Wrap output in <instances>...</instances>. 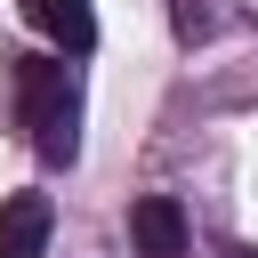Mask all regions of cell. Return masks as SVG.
<instances>
[{
  "mask_svg": "<svg viewBox=\"0 0 258 258\" xmlns=\"http://www.w3.org/2000/svg\"><path fill=\"white\" fill-rule=\"evenodd\" d=\"M16 8H24V24L48 32L64 56H89V48H97V16H89V0H16Z\"/></svg>",
  "mask_w": 258,
  "mask_h": 258,
  "instance_id": "cell-4",
  "label": "cell"
},
{
  "mask_svg": "<svg viewBox=\"0 0 258 258\" xmlns=\"http://www.w3.org/2000/svg\"><path fill=\"white\" fill-rule=\"evenodd\" d=\"M48 226H56L48 194H8L0 202V258H40L48 250Z\"/></svg>",
  "mask_w": 258,
  "mask_h": 258,
  "instance_id": "cell-3",
  "label": "cell"
},
{
  "mask_svg": "<svg viewBox=\"0 0 258 258\" xmlns=\"http://www.w3.org/2000/svg\"><path fill=\"white\" fill-rule=\"evenodd\" d=\"M129 242H137V258H185V210H177V194H137Z\"/></svg>",
  "mask_w": 258,
  "mask_h": 258,
  "instance_id": "cell-2",
  "label": "cell"
},
{
  "mask_svg": "<svg viewBox=\"0 0 258 258\" xmlns=\"http://www.w3.org/2000/svg\"><path fill=\"white\" fill-rule=\"evenodd\" d=\"M226 258H258V250H226Z\"/></svg>",
  "mask_w": 258,
  "mask_h": 258,
  "instance_id": "cell-5",
  "label": "cell"
},
{
  "mask_svg": "<svg viewBox=\"0 0 258 258\" xmlns=\"http://www.w3.org/2000/svg\"><path fill=\"white\" fill-rule=\"evenodd\" d=\"M16 105H24V129H32V153L48 169H64L81 153V81L64 56H24L16 64Z\"/></svg>",
  "mask_w": 258,
  "mask_h": 258,
  "instance_id": "cell-1",
  "label": "cell"
}]
</instances>
